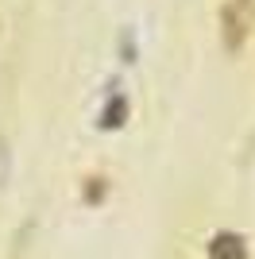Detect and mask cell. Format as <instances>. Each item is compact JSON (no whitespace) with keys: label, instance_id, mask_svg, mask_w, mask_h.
<instances>
[{"label":"cell","instance_id":"cell-1","mask_svg":"<svg viewBox=\"0 0 255 259\" xmlns=\"http://www.w3.org/2000/svg\"><path fill=\"white\" fill-rule=\"evenodd\" d=\"M251 20H255V0H228L221 12V35H224V47L236 51L244 47L247 31H251Z\"/></svg>","mask_w":255,"mask_h":259},{"label":"cell","instance_id":"cell-2","mask_svg":"<svg viewBox=\"0 0 255 259\" xmlns=\"http://www.w3.org/2000/svg\"><path fill=\"white\" fill-rule=\"evenodd\" d=\"M205 259H247V244L240 232H217Z\"/></svg>","mask_w":255,"mask_h":259},{"label":"cell","instance_id":"cell-3","mask_svg":"<svg viewBox=\"0 0 255 259\" xmlns=\"http://www.w3.org/2000/svg\"><path fill=\"white\" fill-rule=\"evenodd\" d=\"M8 159H12V155H8V143L0 140V186H4V178H8Z\"/></svg>","mask_w":255,"mask_h":259}]
</instances>
